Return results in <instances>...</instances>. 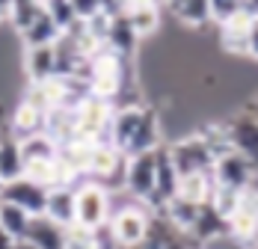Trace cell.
I'll list each match as a JSON object with an SVG mask.
<instances>
[{"instance_id": "cell-25", "label": "cell", "mask_w": 258, "mask_h": 249, "mask_svg": "<svg viewBox=\"0 0 258 249\" xmlns=\"http://www.w3.org/2000/svg\"><path fill=\"white\" fill-rule=\"evenodd\" d=\"M211 193H214V175L211 172H190L178 178V193L175 196H181V199L202 205V202L211 199Z\"/></svg>"}, {"instance_id": "cell-9", "label": "cell", "mask_w": 258, "mask_h": 249, "mask_svg": "<svg viewBox=\"0 0 258 249\" xmlns=\"http://www.w3.org/2000/svg\"><path fill=\"white\" fill-rule=\"evenodd\" d=\"M211 175H214V184L220 187H234V190H246L249 181H252V163L240 154V151H226L223 157L214 160L211 166Z\"/></svg>"}, {"instance_id": "cell-21", "label": "cell", "mask_w": 258, "mask_h": 249, "mask_svg": "<svg viewBox=\"0 0 258 249\" xmlns=\"http://www.w3.org/2000/svg\"><path fill=\"white\" fill-rule=\"evenodd\" d=\"M125 15H128L131 27L137 30V36H140V39H149V36H155L157 30H160V6L152 3V0L128 6V9H125Z\"/></svg>"}, {"instance_id": "cell-30", "label": "cell", "mask_w": 258, "mask_h": 249, "mask_svg": "<svg viewBox=\"0 0 258 249\" xmlns=\"http://www.w3.org/2000/svg\"><path fill=\"white\" fill-rule=\"evenodd\" d=\"M240 193L243 190H234V187H220V184H214V193H211V205L229 220V214L234 211V205H237V199H240Z\"/></svg>"}, {"instance_id": "cell-35", "label": "cell", "mask_w": 258, "mask_h": 249, "mask_svg": "<svg viewBox=\"0 0 258 249\" xmlns=\"http://www.w3.org/2000/svg\"><path fill=\"white\" fill-rule=\"evenodd\" d=\"M9 6H12V0H0V27L9 24Z\"/></svg>"}, {"instance_id": "cell-7", "label": "cell", "mask_w": 258, "mask_h": 249, "mask_svg": "<svg viewBox=\"0 0 258 249\" xmlns=\"http://www.w3.org/2000/svg\"><path fill=\"white\" fill-rule=\"evenodd\" d=\"M226 131H229L232 149L240 151L252 163V169H258V119L252 116V110L249 107L234 110L226 122Z\"/></svg>"}, {"instance_id": "cell-41", "label": "cell", "mask_w": 258, "mask_h": 249, "mask_svg": "<svg viewBox=\"0 0 258 249\" xmlns=\"http://www.w3.org/2000/svg\"><path fill=\"white\" fill-rule=\"evenodd\" d=\"M181 0H166V6H169V9H172V6H178Z\"/></svg>"}, {"instance_id": "cell-10", "label": "cell", "mask_w": 258, "mask_h": 249, "mask_svg": "<svg viewBox=\"0 0 258 249\" xmlns=\"http://www.w3.org/2000/svg\"><path fill=\"white\" fill-rule=\"evenodd\" d=\"M229 234L240 243H252L258 237V196L249 187L240 193L234 211L229 214Z\"/></svg>"}, {"instance_id": "cell-28", "label": "cell", "mask_w": 258, "mask_h": 249, "mask_svg": "<svg viewBox=\"0 0 258 249\" xmlns=\"http://www.w3.org/2000/svg\"><path fill=\"white\" fill-rule=\"evenodd\" d=\"M42 9H45L42 0H12V6H9V27L15 33H24L27 27L36 21V15Z\"/></svg>"}, {"instance_id": "cell-19", "label": "cell", "mask_w": 258, "mask_h": 249, "mask_svg": "<svg viewBox=\"0 0 258 249\" xmlns=\"http://www.w3.org/2000/svg\"><path fill=\"white\" fill-rule=\"evenodd\" d=\"M62 36V30L56 27L51 15L42 9L39 15H36V21L27 27L24 33H18V39L24 42V48H42V45H56V39Z\"/></svg>"}, {"instance_id": "cell-44", "label": "cell", "mask_w": 258, "mask_h": 249, "mask_svg": "<svg viewBox=\"0 0 258 249\" xmlns=\"http://www.w3.org/2000/svg\"><path fill=\"white\" fill-rule=\"evenodd\" d=\"M255 21H258V18H255Z\"/></svg>"}, {"instance_id": "cell-2", "label": "cell", "mask_w": 258, "mask_h": 249, "mask_svg": "<svg viewBox=\"0 0 258 249\" xmlns=\"http://www.w3.org/2000/svg\"><path fill=\"white\" fill-rule=\"evenodd\" d=\"M110 190L104 187L101 181H92V178H83L75 184V223L89 228V231H98L107 225L110 220Z\"/></svg>"}, {"instance_id": "cell-15", "label": "cell", "mask_w": 258, "mask_h": 249, "mask_svg": "<svg viewBox=\"0 0 258 249\" xmlns=\"http://www.w3.org/2000/svg\"><path fill=\"white\" fill-rule=\"evenodd\" d=\"M223 234H229V220L211 202H202L199 205V214H196V223L190 228V237H196L199 243H208V240L223 237Z\"/></svg>"}, {"instance_id": "cell-38", "label": "cell", "mask_w": 258, "mask_h": 249, "mask_svg": "<svg viewBox=\"0 0 258 249\" xmlns=\"http://www.w3.org/2000/svg\"><path fill=\"white\" fill-rule=\"evenodd\" d=\"M9 134V125H6V119H3V107H0V140Z\"/></svg>"}, {"instance_id": "cell-14", "label": "cell", "mask_w": 258, "mask_h": 249, "mask_svg": "<svg viewBox=\"0 0 258 249\" xmlns=\"http://www.w3.org/2000/svg\"><path fill=\"white\" fill-rule=\"evenodd\" d=\"M45 131V110H39L36 104L30 101H18L15 110H12V119H9V134L15 140H27L33 134H42Z\"/></svg>"}, {"instance_id": "cell-42", "label": "cell", "mask_w": 258, "mask_h": 249, "mask_svg": "<svg viewBox=\"0 0 258 249\" xmlns=\"http://www.w3.org/2000/svg\"><path fill=\"white\" fill-rule=\"evenodd\" d=\"M0 190H3V178H0Z\"/></svg>"}, {"instance_id": "cell-8", "label": "cell", "mask_w": 258, "mask_h": 249, "mask_svg": "<svg viewBox=\"0 0 258 249\" xmlns=\"http://www.w3.org/2000/svg\"><path fill=\"white\" fill-rule=\"evenodd\" d=\"M0 202H12V205L24 208L30 217H39V214H45V205H48V187H42L39 181L21 175V178L3 184Z\"/></svg>"}, {"instance_id": "cell-32", "label": "cell", "mask_w": 258, "mask_h": 249, "mask_svg": "<svg viewBox=\"0 0 258 249\" xmlns=\"http://www.w3.org/2000/svg\"><path fill=\"white\" fill-rule=\"evenodd\" d=\"M237 9H243V0H211V15H214V24H223L226 18H232Z\"/></svg>"}, {"instance_id": "cell-36", "label": "cell", "mask_w": 258, "mask_h": 249, "mask_svg": "<svg viewBox=\"0 0 258 249\" xmlns=\"http://www.w3.org/2000/svg\"><path fill=\"white\" fill-rule=\"evenodd\" d=\"M0 249H15V237H12V234H6L3 228H0Z\"/></svg>"}, {"instance_id": "cell-17", "label": "cell", "mask_w": 258, "mask_h": 249, "mask_svg": "<svg viewBox=\"0 0 258 249\" xmlns=\"http://www.w3.org/2000/svg\"><path fill=\"white\" fill-rule=\"evenodd\" d=\"M27 240L36 249H62L66 246V228L59 223H53V220H48L45 214H39V217L30 220Z\"/></svg>"}, {"instance_id": "cell-27", "label": "cell", "mask_w": 258, "mask_h": 249, "mask_svg": "<svg viewBox=\"0 0 258 249\" xmlns=\"http://www.w3.org/2000/svg\"><path fill=\"white\" fill-rule=\"evenodd\" d=\"M30 220H33V217L27 214L24 208H18V205H12V202H0V228H3L6 234H12L15 240L27 237Z\"/></svg>"}, {"instance_id": "cell-12", "label": "cell", "mask_w": 258, "mask_h": 249, "mask_svg": "<svg viewBox=\"0 0 258 249\" xmlns=\"http://www.w3.org/2000/svg\"><path fill=\"white\" fill-rule=\"evenodd\" d=\"M160 134H163L160 113H157L155 107L143 104V116H140V125H137V131H134V137H131L125 154L131 157V154H140V151L157 149V146H160Z\"/></svg>"}, {"instance_id": "cell-22", "label": "cell", "mask_w": 258, "mask_h": 249, "mask_svg": "<svg viewBox=\"0 0 258 249\" xmlns=\"http://www.w3.org/2000/svg\"><path fill=\"white\" fill-rule=\"evenodd\" d=\"M160 214H163V220L172 225L175 231L190 234V228H193V223H196V214H199V205L181 199V196H172V199L160 208Z\"/></svg>"}, {"instance_id": "cell-43", "label": "cell", "mask_w": 258, "mask_h": 249, "mask_svg": "<svg viewBox=\"0 0 258 249\" xmlns=\"http://www.w3.org/2000/svg\"><path fill=\"white\" fill-rule=\"evenodd\" d=\"M42 3H45V0H42Z\"/></svg>"}, {"instance_id": "cell-16", "label": "cell", "mask_w": 258, "mask_h": 249, "mask_svg": "<svg viewBox=\"0 0 258 249\" xmlns=\"http://www.w3.org/2000/svg\"><path fill=\"white\" fill-rule=\"evenodd\" d=\"M24 75L30 83H42V80L56 77V53H53V45L24 48Z\"/></svg>"}, {"instance_id": "cell-13", "label": "cell", "mask_w": 258, "mask_h": 249, "mask_svg": "<svg viewBox=\"0 0 258 249\" xmlns=\"http://www.w3.org/2000/svg\"><path fill=\"white\" fill-rule=\"evenodd\" d=\"M140 42H143V39H140L137 30L131 27L125 12L110 18V30H107V42H104V45L113 50V53H119V56H125V59H134L137 50H140Z\"/></svg>"}, {"instance_id": "cell-33", "label": "cell", "mask_w": 258, "mask_h": 249, "mask_svg": "<svg viewBox=\"0 0 258 249\" xmlns=\"http://www.w3.org/2000/svg\"><path fill=\"white\" fill-rule=\"evenodd\" d=\"M72 6H75V15L80 21H89L92 15L101 12V0H72Z\"/></svg>"}, {"instance_id": "cell-29", "label": "cell", "mask_w": 258, "mask_h": 249, "mask_svg": "<svg viewBox=\"0 0 258 249\" xmlns=\"http://www.w3.org/2000/svg\"><path fill=\"white\" fill-rule=\"evenodd\" d=\"M45 12L51 15L53 21H56V27H59L62 33L75 24V21H80L78 15H75V6H72V0H45Z\"/></svg>"}, {"instance_id": "cell-40", "label": "cell", "mask_w": 258, "mask_h": 249, "mask_svg": "<svg viewBox=\"0 0 258 249\" xmlns=\"http://www.w3.org/2000/svg\"><path fill=\"white\" fill-rule=\"evenodd\" d=\"M246 107H249V110H252V116H255V119H258V98L252 101V104H246Z\"/></svg>"}, {"instance_id": "cell-24", "label": "cell", "mask_w": 258, "mask_h": 249, "mask_svg": "<svg viewBox=\"0 0 258 249\" xmlns=\"http://www.w3.org/2000/svg\"><path fill=\"white\" fill-rule=\"evenodd\" d=\"M21 175H24L21 143H18L12 134H6V137L0 140V178H3V184H6V181H15V178H21Z\"/></svg>"}, {"instance_id": "cell-5", "label": "cell", "mask_w": 258, "mask_h": 249, "mask_svg": "<svg viewBox=\"0 0 258 249\" xmlns=\"http://www.w3.org/2000/svg\"><path fill=\"white\" fill-rule=\"evenodd\" d=\"M155 178H157V149L131 154L125 166V193L134 202H146L155 193Z\"/></svg>"}, {"instance_id": "cell-18", "label": "cell", "mask_w": 258, "mask_h": 249, "mask_svg": "<svg viewBox=\"0 0 258 249\" xmlns=\"http://www.w3.org/2000/svg\"><path fill=\"white\" fill-rule=\"evenodd\" d=\"M45 217L59 223L62 228L75 225V187L62 184L48 190V205H45Z\"/></svg>"}, {"instance_id": "cell-26", "label": "cell", "mask_w": 258, "mask_h": 249, "mask_svg": "<svg viewBox=\"0 0 258 249\" xmlns=\"http://www.w3.org/2000/svg\"><path fill=\"white\" fill-rule=\"evenodd\" d=\"M18 143H21L24 166L27 163H39V160H56V151H59V146L53 143L45 131H42V134H33V137H27V140H18Z\"/></svg>"}, {"instance_id": "cell-39", "label": "cell", "mask_w": 258, "mask_h": 249, "mask_svg": "<svg viewBox=\"0 0 258 249\" xmlns=\"http://www.w3.org/2000/svg\"><path fill=\"white\" fill-rule=\"evenodd\" d=\"M249 190L258 196V169H252V181H249Z\"/></svg>"}, {"instance_id": "cell-6", "label": "cell", "mask_w": 258, "mask_h": 249, "mask_svg": "<svg viewBox=\"0 0 258 249\" xmlns=\"http://www.w3.org/2000/svg\"><path fill=\"white\" fill-rule=\"evenodd\" d=\"M166 149H169V157L178 169V178L190 172H211V166H214V154L196 131L175 140V143H169Z\"/></svg>"}, {"instance_id": "cell-31", "label": "cell", "mask_w": 258, "mask_h": 249, "mask_svg": "<svg viewBox=\"0 0 258 249\" xmlns=\"http://www.w3.org/2000/svg\"><path fill=\"white\" fill-rule=\"evenodd\" d=\"M62 249H98L95 243V231H89V228H83V225H69L66 228V246Z\"/></svg>"}, {"instance_id": "cell-23", "label": "cell", "mask_w": 258, "mask_h": 249, "mask_svg": "<svg viewBox=\"0 0 258 249\" xmlns=\"http://www.w3.org/2000/svg\"><path fill=\"white\" fill-rule=\"evenodd\" d=\"M175 21L184 24L187 30H202L205 24L214 21L211 15V0H181L178 6H172Z\"/></svg>"}, {"instance_id": "cell-34", "label": "cell", "mask_w": 258, "mask_h": 249, "mask_svg": "<svg viewBox=\"0 0 258 249\" xmlns=\"http://www.w3.org/2000/svg\"><path fill=\"white\" fill-rule=\"evenodd\" d=\"M246 56L249 59H258V21L249 30V39H246Z\"/></svg>"}, {"instance_id": "cell-20", "label": "cell", "mask_w": 258, "mask_h": 249, "mask_svg": "<svg viewBox=\"0 0 258 249\" xmlns=\"http://www.w3.org/2000/svg\"><path fill=\"white\" fill-rule=\"evenodd\" d=\"M45 134L51 137L56 146L75 140V107L59 104V107L48 110V113H45Z\"/></svg>"}, {"instance_id": "cell-1", "label": "cell", "mask_w": 258, "mask_h": 249, "mask_svg": "<svg viewBox=\"0 0 258 249\" xmlns=\"http://www.w3.org/2000/svg\"><path fill=\"white\" fill-rule=\"evenodd\" d=\"M134 59H125L119 53L104 45L101 50H95L89 56V92L98 95V98H107V101H116L125 86H131L134 80L128 77V69Z\"/></svg>"}, {"instance_id": "cell-37", "label": "cell", "mask_w": 258, "mask_h": 249, "mask_svg": "<svg viewBox=\"0 0 258 249\" xmlns=\"http://www.w3.org/2000/svg\"><path fill=\"white\" fill-rule=\"evenodd\" d=\"M243 9H246L252 18H258V0H243Z\"/></svg>"}, {"instance_id": "cell-11", "label": "cell", "mask_w": 258, "mask_h": 249, "mask_svg": "<svg viewBox=\"0 0 258 249\" xmlns=\"http://www.w3.org/2000/svg\"><path fill=\"white\" fill-rule=\"evenodd\" d=\"M178 193V169H175V163H172V157H169V149L160 143L157 146V178H155V193H152V199L146 202L149 208H163L166 202L172 199Z\"/></svg>"}, {"instance_id": "cell-3", "label": "cell", "mask_w": 258, "mask_h": 249, "mask_svg": "<svg viewBox=\"0 0 258 249\" xmlns=\"http://www.w3.org/2000/svg\"><path fill=\"white\" fill-rule=\"evenodd\" d=\"M113 101L98 98V95H86L75 107V137L86 143H107L110 137V119H113Z\"/></svg>"}, {"instance_id": "cell-4", "label": "cell", "mask_w": 258, "mask_h": 249, "mask_svg": "<svg viewBox=\"0 0 258 249\" xmlns=\"http://www.w3.org/2000/svg\"><path fill=\"white\" fill-rule=\"evenodd\" d=\"M149 225H152V214L146 211L143 202H128L116 211H110V220H107V231L113 234V240L119 246H137L143 243V237L149 234Z\"/></svg>"}]
</instances>
